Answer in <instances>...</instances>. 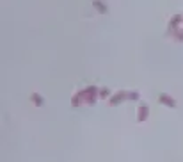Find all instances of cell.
<instances>
[{
  "instance_id": "3957f363",
  "label": "cell",
  "mask_w": 183,
  "mask_h": 162,
  "mask_svg": "<svg viewBox=\"0 0 183 162\" xmlns=\"http://www.w3.org/2000/svg\"><path fill=\"white\" fill-rule=\"evenodd\" d=\"M94 6H98V7H100V11H101V13H105V7H103V4H101V2L94 0Z\"/></svg>"
},
{
  "instance_id": "6da1fadb",
  "label": "cell",
  "mask_w": 183,
  "mask_h": 162,
  "mask_svg": "<svg viewBox=\"0 0 183 162\" xmlns=\"http://www.w3.org/2000/svg\"><path fill=\"white\" fill-rule=\"evenodd\" d=\"M146 112H148V109H146V105H142L141 107V118H139V120H144V118H146Z\"/></svg>"
},
{
  "instance_id": "7a4b0ae2",
  "label": "cell",
  "mask_w": 183,
  "mask_h": 162,
  "mask_svg": "<svg viewBox=\"0 0 183 162\" xmlns=\"http://www.w3.org/2000/svg\"><path fill=\"white\" fill-rule=\"evenodd\" d=\"M32 98H34L36 103H39V105L43 103V100H41V96H39V94H32Z\"/></svg>"
}]
</instances>
